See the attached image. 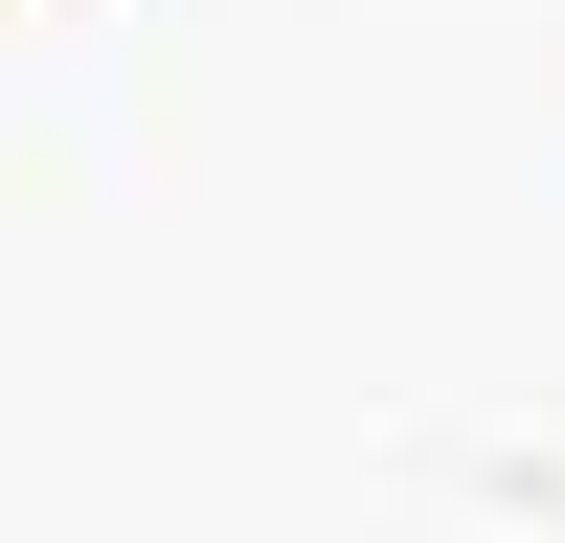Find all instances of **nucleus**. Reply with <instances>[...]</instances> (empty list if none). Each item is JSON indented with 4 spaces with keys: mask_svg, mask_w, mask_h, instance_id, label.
Returning a JSON list of instances; mask_svg holds the SVG:
<instances>
[]
</instances>
